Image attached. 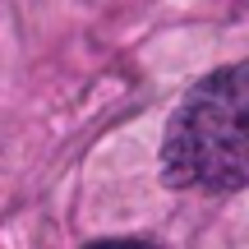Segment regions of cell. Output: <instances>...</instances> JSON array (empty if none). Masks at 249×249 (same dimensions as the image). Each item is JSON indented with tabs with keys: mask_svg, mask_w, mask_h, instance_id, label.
Returning a JSON list of instances; mask_svg holds the SVG:
<instances>
[{
	"mask_svg": "<svg viewBox=\"0 0 249 249\" xmlns=\"http://www.w3.org/2000/svg\"><path fill=\"white\" fill-rule=\"evenodd\" d=\"M88 249H152L148 240H107V245H88Z\"/></svg>",
	"mask_w": 249,
	"mask_h": 249,
	"instance_id": "obj_2",
	"label": "cell"
},
{
	"mask_svg": "<svg viewBox=\"0 0 249 249\" xmlns=\"http://www.w3.org/2000/svg\"><path fill=\"white\" fill-rule=\"evenodd\" d=\"M161 176L171 189L231 194L249 185V60L213 70L166 124Z\"/></svg>",
	"mask_w": 249,
	"mask_h": 249,
	"instance_id": "obj_1",
	"label": "cell"
}]
</instances>
